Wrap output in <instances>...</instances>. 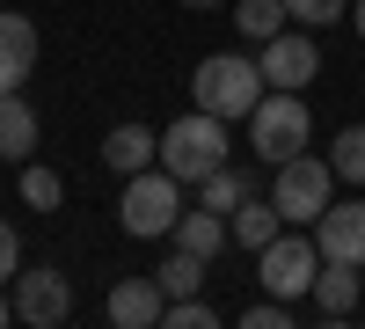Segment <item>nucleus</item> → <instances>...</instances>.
<instances>
[{"instance_id":"f257e3e1","label":"nucleus","mask_w":365,"mask_h":329,"mask_svg":"<svg viewBox=\"0 0 365 329\" xmlns=\"http://www.w3.org/2000/svg\"><path fill=\"white\" fill-rule=\"evenodd\" d=\"M307 139H314L307 88H263V103L249 110V154L278 168V161H292V154H307Z\"/></svg>"},{"instance_id":"f03ea898","label":"nucleus","mask_w":365,"mask_h":329,"mask_svg":"<svg viewBox=\"0 0 365 329\" xmlns=\"http://www.w3.org/2000/svg\"><path fill=\"white\" fill-rule=\"evenodd\" d=\"M263 88L270 81H263V66L249 51H212V59H197V74H190V103L234 125V117H249L263 103Z\"/></svg>"},{"instance_id":"7ed1b4c3","label":"nucleus","mask_w":365,"mask_h":329,"mask_svg":"<svg viewBox=\"0 0 365 329\" xmlns=\"http://www.w3.org/2000/svg\"><path fill=\"white\" fill-rule=\"evenodd\" d=\"M220 161H227V117H212V110H182L175 125L161 132V168L175 176V183L197 191Z\"/></svg>"},{"instance_id":"20e7f679","label":"nucleus","mask_w":365,"mask_h":329,"mask_svg":"<svg viewBox=\"0 0 365 329\" xmlns=\"http://www.w3.org/2000/svg\"><path fill=\"white\" fill-rule=\"evenodd\" d=\"M182 220V183L154 161V168H139L125 176V198H117V227L132 234V242H154V234H168Z\"/></svg>"},{"instance_id":"39448f33","label":"nucleus","mask_w":365,"mask_h":329,"mask_svg":"<svg viewBox=\"0 0 365 329\" xmlns=\"http://www.w3.org/2000/svg\"><path fill=\"white\" fill-rule=\"evenodd\" d=\"M314 271H322V249H314L307 227H278V234L256 249V285L278 293V300H307V293H314Z\"/></svg>"},{"instance_id":"423d86ee","label":"nucleus","mask_w":365,"mask_h":329,"mask_svg":"<svg viewBox=\"0 0 365 329\" xmlns=\"http://www.w3.org/2000/svg\"><path fill=\"white\" fill-rule=\"evenodd\" d=\"M329 198H336V168H329V154H292V161H278L270 205L285 213V227H314V220L329 213Z\"/></svg>"},{"instance_id":"0eeeda50","label":"nucleus","mask_w":365,"mask_h":329,"mask_svg":"<svg viewBox=\"0 0 365 329\" xmlns=\"http://www.w3.org/2000/svg\"><path fill=\"white\" fill-rule=\"evenodd\" d=\"M15 322H29V329H58L73 315V278H58V271H44V263H29V271H15Z\"/></svg>"},{"instance_id":"6e6552de","label":"nucleus","mask_w":365,"mask_h":329,"mask_svg":"<svg viewBox=\"0 0 365 329\" xmlns=\"http://www.w3.org/2000/svg\"><path fill=\"white\" fill-rule=\"evenodd\" d=\"M256 66H263V81L270 88H314V74H322V44H314V29H278L263 51H256Z\"/></svg>"},{"instance_id":"1a4fd4ad","label":"nucleus","mask_w":365,"mask_h":329,"mask_svg":"<svg viewBox=\"0 0 365 329\" xmlns=\"http://www.w3.org/2000/svg\"><path fill=\"white\" fill-rule=\"evenodd\" d=\"M365 300V263H336V256H322V271H314V293H307V308L314 322H351Z\"/></svg>"},{"instance_id":"9d476101","label":"nucleus","mask_w":365,"mask_h":329,"mask_svg":"<svg viewBox=\"0 0 365 329\" xmlns=\"http://www.w3.org/2000/svg\"><path fill=\"white\" fill-rule=\"evenodd\" d=\"M307 234H314V249H322V256H336V263H365V191L344 198V205L329 198V213H322Z\"/></svg>"},{"instance_id":"9b49d317","label":"nucleus","mask_w":365,"mask_h":329,"mask_svg":"<svg viewBox=\"0 0 365 329\" xmlns=\"http://www.w3.org/2000/svg\"><path fill=\"white\" fill-rule=\"evenodd\" d=\"M29 74H37V22L0 8V96H15Z\"/></svg>"},{"instance_id":"f8f14e48","label":"nucleus","mask_w":365,"mask_h":329,"mask_svg":"<svg viewBox=\"0 0 365 329\" xmlns=\"http://www.w3.org/2000/svg\"><path fill=\"white\" fill-rule=\"evenodd\" d=\"M161 308H168L161 278H117V285H110V322H117V329H154Z\"/></svg>"},{"instance_id":"ddd939ff","label":"nucleus","mask_w":365,"mask_h":329,"mask_svg":"<svg viewBox=\"0 0 365 329\" xmlns=\"http://www.w3.org/2000/svg\"><path fill=\"white\" fill-rule=\"evenodd\" d=\"M154 161H161V132H146V125H110L103 132V168L139 176V168H154Z\"/></svg>"},{"instance_id":"4468645a","label":"nucleus","mask_w":365,"mask_h":329,"mask_svg":"<svg viewBox=\"0 0 365 329\" xmlns=\"http://www.w3.org/2000/svg\"><path fill=\"white\" fill-rule=\"evenodd\" d=\"M37 139H44V125H37V110L22 103V88H15V96H0V161H29V154H37Z\"/></svg>"},{"instance_id":"2eb2a0df","label":"nucleus","mask_w":365,"mask_h":329,"mask_svg":"<svg viewBox=\"0 0 365 329\" xmlns=\"http://www.w3.org/2000/svg\"><path fill=\"white\" fill-rule=\"evenodd\" d=\"M168 242H175V249H190V256H205V263H212V256H220V249L234 242V234H227V213H205V205H190V213H182V220L168 227Z\"/></svg>"},{"instance_id":"dca6fc26","label":"nucleus","mask_w":365,"mask_h":329,"mask_svg":"<svg viewBox=\"0 0 365 329\" xmlns=\"http://www.w3.org/2000/svg\"><path fill=\"white\" fill-rule=\"evenodd\" d=\"M278 227H285V213H278L270 198H256V191H249V198H241L234 213H227V234H234V249H263Z\"/></svg>"},{"instance_id":"f3484780","label":"nucleus","mask_w":365,"mask_h":329,"mask_svg":"<svg viewBox=\"0 0 365 329\" xmlns=\"http://www.w3.org/2000/svg\"><path fill=\"white\" fill-rule=\"evenodd\" d=\"M249 191H256V183H249V168L227 154V161H220V168H212L205 183H197V205H205V213H234V205L249 198Z\"/></svg>"},{"instance_id":"a211bd4d","label":"nucleus","mask_w":365,"mask_h":329,"mask_svg":"<svg viewBox=\"0 0 365 329\" xmlns=\"http://www.w3.org/2000/svg\"><path fill=\"white\" fill-rule=\"evenodd\" d=\"M285 22H292V15H285V0H234V29H241L249 44H270Z\"/></svg>"},{"instance_id":"6ab92c4d","label":"nucleus","mask_w":365,"mask_h":329,"mask_svg":"<svg viewBox=\"0 0 365 329\" xmlns=\"http://www.w3.org/2000/svg\"><path fill=\"white\" fill-rule=\"evenodd\" d=\"M329 168H336V183L365 191V125H344L336 139H329Z\"/></svg>"},{"instance_id":"aec40b11","label":"nucleus","mask_w":365,"mask_h":329,"mask_svg":"<svg viewBox=\"0 0 365 329\" xmlns=\"http://www.w3.org/2000/svg\"><path fill=\"white\" fill-rule=\"evenodd\" d=\"M154 278H161V293H168V300H182V293H197V285H205V256H190V249H175V256L161 263Z\"/></svg>"},{"instance_id":"412c9836","label":"nucleus","mask_w":365,"mask_h":329,"mask_svg":"<svg viewBox=\"0 0 365 329\" xmlns=\"http://www.w3.org/2000/svg\"><path fill=\"white\" fill-rule=\"evenodd\" d=\"M58 198H66V183H58L44 161H22V205H29V213H51Z\"/></svg>"},{"instance_id":"4be33fe9","label":"nucleus","mask_w":365,"mask_h":329,"mask_svg":"<svg viewBox=\"0 0 365 329\" xmlns=\"http://www.w3.org/2000/svg\"><path fill=\"white\" fill-rule=\"evenodd\" d=\"M161 329H220V308H205L197 293H182V300L161 308Z\"/></svg>"},{"instance_id":"5701e85b","label":"nucleus","mask_w":365,"mask_h":329,"mask_svg":"<svg viewBox=\"0 0 365 329\" xmlns=\"http://www.w3.org/2000/svg\"><path fill=\"white\" fill-rule=\"evenodd\" d=\"M285 15H292L299 29H329V22L351 15V0H285Z\"/></svg>"},{"instance_id":"b1692460","label":"nucleus","mask_w":365,"mask_h":329,"mask_svg":"<svg viewBox=\"0 0 365 329\" xmlns=\"http://www.w3.org/2000/svg\"><path fill=\"white\" fill-rule=\"evenodd\" d=\"M241 329H292V300H278V293L249 300V308H241Z\"/></svg>"},{"instance_id":"393cba45","label":"nucleus","mask_w":365,"mask_h":329,"mask_svg":"<svg viewBox=\"0 0 365 329\" xmlns=\"http://www.w3.org/2000/svg\"><path fill=\"white\" fill-rule=\"evenodd\" d=\"M15 271H22V234L15 220H0V285H15Z\"/></svg>"},{"instance_id":"a878e982","label":"nucleus","mask_w":365,"mask_h":329,"mask_svg":"<svg viewBox=\"0 0 365 329\" xmlns=\"http://www.w3.org/2000/svg\"><path fill=\"white\" fill-rule=\"evenodd\" d=\"M0 322H15V293L8 285H0Z\"/></svg>"},{"instance_id":"bb28decb","label":"nucleus","mask_w":365,"mask_h":329,"mask_svg":"<svg viewBox=\"0 0 365 329\" xmlns=\"http://www.w3.org/2000/svg\"><path fill=\"white\" fill-rule=\"evenodd\" d=\"M182 8H190V15H205V8H227V0H182Z\"/></svg>"},{"instance_id":"cd10ccee","label":"nucleus","mask_w":365,"mask_h":329,"mask_svg":"<svg viewBox=\"0 0 365 329\" xmlns=\"http://www.w3.org/2000/svg\"><path fill=\"white\" fill-rule=\"evenodd\" d=\"M351 22H358V44H365V0H358V8H351Z\"/></svg>"}]
</instances>
